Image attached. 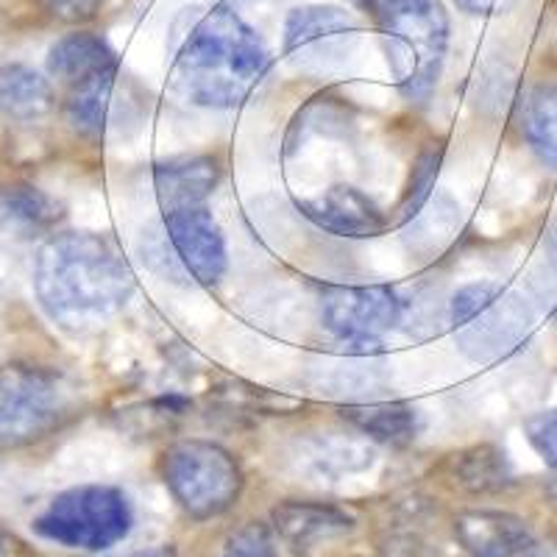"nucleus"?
Returning <instances> with one entry per match:
<instances>
[{
  "instance_id": "f704fd0d",
  "label": "nucleus",
  "mask_w": 557,
  "mask_h": 557,
  "mask_svg": "<svg viewBox=\"0 0 557 557\" xmlns=\"http://www.w3.org/2000/svg\"><path fill=\"white\" fill-rule=\"evenodd\" d=\"M0 557H3V544H0Z\"/></svg>"
},
{
  "instance_id": "473e14b6",
  "label": "nucleus",
  "mask_w": 557,
  "mask_h": 557,
  "mask_svg": "<svg viewBox=\"0 0 557 557\" xmlns=\"http://www.w3.org/2000/svg\"><path fill=\"white\" fill-rule=\"evenodd\" d=\"M134 557H173L171 549H151V552H143V555H134Z\"/></svg>"
},
{
  "instance_id": "f8f14e48",
  "label": "nucleus",
  "mask_w": 557,
  "mask_h": 557,
  "mask_svg": "<svg viewBox=\"0 0 557 557\" xmlns=\"http://www.w3.org/2000/svg\"><path fill=\"white\" fill-rule=\"evenodd\" d=\"M455 535L469 557H521V552L535 541L519 516L499 510H471L457 516Z\"/></svg>"
},
{
  "instance_id": "aec40b11",
  "label": "nucleus",
  "mask_w": 557,
  "mask_h": 557,
  "mask_svg": "<svg viewBox=\"0 0 557 557\" xmlns=\"http://www.w3.org/2000/svg\"><path fill=\"white\" fill-rule=\"evenodd\" d=\"M410 243L412 251L418 253H432L444 251L455 235L460 232V207L451 201L449 196H437L435 198V207H432V198L421 207L416 218H410Z\"/></svg>"
},
{
  "instance_id": "dca6fc26",
  "label": "nucleus",
  "mask_w": 557,
  "mask_h": 557,
  "mask_svg": "<svg viewBox=\"0 0 557 557\" xmlns=\"http://www.w3.org/2000/svg\"><path fill=\"white\" fill-rule=\"evenodd\" d=\"M121 67L117 64V53L112 51V45L92 32H73L64 34L62 39L51 45L48 51V73L64 87L84 82L89 76H98L103 70Z\"/></svg>"
},
{
  "instance_id": "c85d7f7f",
  "label": "nucleus",
  "mask_w": 557,
  "mask_h": 557,
  "mask_svg": "<svg viewBox=\"0 0 557 557\" xmlns=\"http://www.w3.org/2000/svg\"><path fill=\"white\" fill-rule=\"evenodd\" d=\"M539 298H544V307L549 305V312L557 318V268L549 265V273H544L541 278Z\"/></svg>"
},
{
  "instance_id": "2eb2a0df",
  "label": "nucleus",
  "mask_w": 557,
  "mask_h": 557,
  "mask_svg": "<svg viewBox=\"0 0 557 557\" xmlns=\"http://www.w3.org/2000/svg\"><path fill=\"white\" fill-rule=\"evenodd\" d=\"M221 182V165L212 157H173L153 168V184L162 212L203 203Z\"/></svg>"
},
{
  "instance_id": "a878e982",
  "label": "nucleus",
  "mask_w": 557,
  "mask_h": 557,
  "mask_svg": "<svg viewBox=\"0 0 557 557\" xmlns=\"http://www.w3.org/2000/svg\"><path fill=\"white\" fill-rule=\"evenodd\" d=\"M527 437H530L532 449L544 457L549 469H557V407L539 412L527 421Z\"/></svg>"
},
{
  "instance_id": "72a5a7b5",
  "label": "nucleus",
  "mask_w": 557,
  "mask_h": 557,
  "mask_svg": "<svg viewBox=\"0 0 557 557\" xmlns=\"http://www.w3.org/2000/svg\"><path fill=\"white\" fill-rule=\"evenodd\" d=\"M549 496L557 502V469H555V480H552V485H549Z\"/></svg>"
},
{
  "instance_id": "20e7f679",
  "label": "nucleus",
  "mask_w": 557,
  "mask_h": 557,
  "mask_svg": "<svg viewBox=\"0 0 557 557\" xmlns=\"http://www.w3.org/2000/svg\"><path fill=\"white\" fill-rule=\"evenodd\" d=\"M73 412V387L53 368L7 362L0 368V449L32 446Z\"/></svg>"
},
{
  "instance_id": "6e6552de",
  "label": "nucleus",
  "mask_w": 557,
  "mask_h": 557,
  "mask_svg": "<svg viewBox=\"0 0 557 557\" xmlns=\"http://www.w3.org/2000/svg\"><path fill=\"white\" fill-rule=\"evenodd\" d=\"M532 332L530 301L519 293L502 290L494 305L476 312L471 321L457 326V348L474 362H496L524 346Z\"/></svg>"
},
{
  "instance_id": "f257e3e1",
  "label": "nucleus",
  "mask_w": 557,
  "mask_h": 557,
  "mask_svg": "<svg viewBox=\"0 0 557 557\" xmlns=\"http://www.w3.org/2000/svg\"><path fill=\"white\" fill-rule=\"evenodd\" d=\"M32 276L45 315L70 332L96 330L117 315L137 285L121 248L92 232L48 237L34 257Z\"/></svg>"
},
{
  "instance_id": "f03ea898",
  "label": "nucleus",
  "mask_w": 557,
  "mask_h": 557,
  "mask_svg": "<svg viewBox=\"0 0 557 557\" xmlns=\"http://www.w3.org/2000/svg\"><path fill=\"white\" fill-rule=\"evenodd\" d=\"M268 48L246 20L226 7L203 14L176 53L173 84L196 107H240L268 73Z\"/></svg>"
},
{
  "instance_id": "a211bd4d",
  "label": "nucleus",
  "mask_w": 557,
  "mask_h": 557,
  "mask_svg": "<svg viewBox=\"0 0 557 557\" xmlns=\"http://www.w3.org/2000/svg\"><path fill=\"white\" fill-rule=\"evenodd\" d=\"M121 67L103 70L98 76H89L84 82L67 87L64 98V121L82 137H101L107 132L109 109H112V89L117 82Z\"/></svg>"
},
{
  "instance_id": "c756f323",
  "label": "nucleus",
  "mask_w": 557,
  "mask_h": 557,
  "mask_svg": "<svg viewBox=\"0 0 557 557\" xmlns=\"http://www.w3.org/2000/svg\"><path fill=\"white\" fill-rule=\"evenodd\" d=\"M521 557H557V544H552V541H546V544L532 541V544L521 552Z\"/></svg>"
},
{
  "instance_id": "7ed1b4c3",
  "label": "nucleus",
  "mask_w": 557,
  "mask_h": 557,
  "mask_svg": "<svg viewBox=\"0 0 557 557\" xmlns=\"http://www.w3.org/2000/svg\"><path fill=\"white\" fill-rule=\"evenodd\" d=\"M376 20L396 87L410 101H424L435 89L449 51V14L444 3L387 0Z\"/></svg>"
},
{
  "instance_id": "1a4fd4ad",
  "label": "nucleus",
  "mask_w": 557,
  "mask_h": 557,
  "mask_svg": "<svg viewBox=\"0 0 557 557\" xmlns=\"http://www.w3.org/2000/svg\"><path fill=\"white\" fill-rule=\"evenodd\" d=\"M357 34L360 28L346 9L326 3L298 7L285 20V53L307 67H326L346 57Z\"/></svg>"
},
{
  "instance_id": "4be33fe9",
  "label": "nucleus",
  "mask_w": 557,
  "mask_h": 557,
  "mask_svg": "<svg viewBox=\"0 0 557 557\" xmlns=\"http://www.w3.org/2000/svg\"><path fill=\"white\" fill-rule=\"evenodd\" d=\"M455 476L462 487H469L474 494H485V491H496L510 482V466L505 460V451H499L496 446H474V449L457 455Z\"/></svg>"
},
{
  "instance_id": "7c9ffc66",
  "label": "nucleus",
  "mask_w": 557,
  "mask_h": 557,
  "mask_svg": "<svg viewBox=\"0 0 557 557\" xmlns=\"http://www.w3.org/2000/svg\"><path fill=\"white\" fill-rule=\"evenodd\" d=\"M546 253H549V265L557 268V223L549 228V235H546Z\"/></svg>"
},
{
  "instance_id": "5701e85b",
  "label": "nucleus",
  "mask_w": 557,
  "mask_h": 557,
  "mask_svg": "<svg viewBox=\"0 0 557 557\" xmlns=\"http://www.w3.org/2000/svg\"><path fill=\"white\" fill-rule=\"evenodd\" d=\"M441 159H444V151H441V148H430V151H424L416 159L410 184H407L405 201H401V215H405V221L416 218L418 212H421V207L432 198V187H435L437 171H441Z\"/></svg>"
},
{
  "instance_id": "4468645a",
  "label": "nucleus",
  "mask_w": 557,
  "mask_h": 557,
  "mask_svg": "<svg viewBox=\"0 0 557 557\" xmlns=\"http://www.w3.org/2000/svg\"><path fill=\"white\" fill-rule=\"evenodd\" d=\"M271 519L278 539L296 552L312 549L355 527V519L346 510L335 505H321V502H282L273 507Z\"/></svg>"
},
{
  "instance_id": "b1692460",
  "label": "nucleus",
  "mask_w": 557,
  "mask_h": 557,
  "mask_svg": "<svg viewBox=\"0 0 557 557\" xmlns=\"http://www.w3.org/2000/svg\"><path fill=\"white\" fill-rule=\"evenodd\" d=\"M221 557H278L271 527L260 524V521L243 524L240 530L228 535Z\"/></svg>"
},
{
  "instance_id": "393cba45",
  "label": "nucleus",
  "mask_w": 557,
  "mask_h": 557,
  "mask_svg": "<svg viewBox=\"0 0 557 557\" xmlns=\"http://www.w3.org/2000/svg\"><path fill=\"white\" fill-rule=\"evenodd\" d=\"M499 296H502V287L496 285V282H474V285L460 287L449 305L451 330H457V326H462L466 321H471L476 312L485 310L487 305H494Z\"/></svg>"
},
{
  "instance_id": "39448f33",
  "label": "nucleus",
  "mask_w": 557,
  "mask_h": 557,
  "mask_svg": "<svg viewBox=\"0 0 557 557\" xmlns=\"http://www.w3.org/2000/svg\"><path fill=\"white\" fill-rule=\"evenodd\" d=\"M32 530L67 549L103 552L128 535L132 507L126 494L112 485H76L53 496Z\"/></svg>"
},
{
  "instance_id": "0eeeda50",
  "label": "nucleus",
  "mask_w": 557,
  "mask_h": 557,
  "mask_svg": "<svg viewBox=\"0 0 557 557\" xmlns=\"http://www.w3.org/2000/svg\"><path fill=\"white\" fill-rule=\"evenodd\" d=\"M321 321L346 346L376 348L405 321V298L391 285L330 287L321 298Z\"/></svg>"
},
{
  "instance_id": "cd10ccee",
  "label": "nucleus",
  "mask_w": 557,
  "mask_h": 557,
  "mask_svg": "<svg viewBox=\"0 0 557 557\" xmlns=\"http://www.w3.org/2000/svg\"><path fill=\"white\" fill-rule=\"evenodd\" d=\"M460 12L474 14V17H491V14L510 12L516 7V0H451Z\"/></svg>"
},
{
  "instance_id": "ddd939ff",
  "label": "nucleus",
  "mask_w": 557,
  "mask_h": 557,
  "mask_svg": "<svg viewBox=\"0 0 557 557\" xmlns=\"http://www.w3.org/2000/svg\"><path fill=\"white\" fill-rule=\"evenodd\" d=\"M64 221V207L53 196L26 182L0 184V232L17 240L51 235Z\"/></svg>"
},
{
  "instance_id": "9b49d317",
  "label": "nucleus",
  "mask_w": 557,
  "mask_h": 557,
  "mask_svg": "<svg viewBox=\"0 0 557 557\" xmlns=\"http://www.w3.org/2000/svg\"><path fill=\"white\" fill-rule=\"evenodd\" d=\"M301 215L315 223L321 232H330L335 237L348 240H368L387 232V218L374 198H368L351 184H335L321 196L298 201Z\"/></svg>"
},
{
  "instance_id": "412c9836",
  "label": "nucleus",
  "mask_w": 557,
  "mask_h": 557,
  "mask_svg": "<svg viewBox=\"0 0 557 557\" xmlns=\"http://www.w3.org/2000/svg\"><path fill=\"white\" fill-rule=\"evenodd\" d=\"M524 134L541 162L557 168V82L541 84L524 109Z\"/></svg>"
},
{
  "instance_id": "423d86ee",
  "label": "nucleus",
  "mask_w": 557,
  "mask_h": 557,
  "mask_svg": "<svg viewBox=\"0 0 557 557\" xmlns=\"http://www.w3.org/2000/svg\"><path fill=\"white\" fill-rule=\"evenodd\" d=\"M162 480L173 499L193 519H215L237 505L243 494L240 462L212 441H178L162 455Z\"/></svg>"
},
{
  "instance_id": "9d476101",
  "label": "nucleus",
  "mask_w": 557,
  "mask_h": 557,
  "mask_svg": "<svg viewBox=\"0 0 557 557\" xmlns=\"http://www.w3.org/2000/svg\"><path fill=\"white\" fill-rule=\"evenodd\" d=\"M165 232L176 260L198 285H218L226 273V237L207 203H190L165 212Z\"/></svg>"
},
{
  "instance_id": "2f4dec72",
  "label": "nucleus",
  "mask_w": 557,
  "mask_h": 557,
  "mask_svg": "<svg viewBox=\"0 0 557 557\" xmlns=\"http://www.w3.org/2000/svg\"><path fill=\"white\" fill-rule=\"evenodd\" d=\"M357 9H362V12H371V14H380L382 7H385L387 0H351Z\"/></svg>"
},
{
  "instance_id": "f3484780",
  "label": "nucleus",
  "mask_w": 557,
  "mask_h": 557,
  "mask_svg": "<svg viewBox=\"0 0 557 557\" xmlns=\"http://www.w3.org/2000/svg\"><path fill=\"white\" fill-rule=\"evenodd\" d=\"M51 82L28 64H3L0 67V114L17 123H37L53 112Z\"/></svg>"
},
{
  "instance_id": "bb28decb",
  "label": "nucleus",
  "mask_w": 557,
  "mask_h": 557,
  "mask_svg": "<svg viewBox=\"0 0 557 557\" xmlns=\"http://www.w3.org/2000/svg\"><path fill=\"white\" fill-rule=\"evenodd\" d=\"M39 3L45 12L62 23H87L103 7V0H39Z\"/></svg>"
},
{
  "instance_id": "6ab92c4d",
  "label": "nucleus",
  "mask_w": 557,
  "mask_h": 557,
  "mask_svg": "<svg viewBox=\"0 0 557 557\" xmlns=\"http://www.w3.org/2000/svg\"><path fill=\"white\" fill-rule=\"evenodd\" d=\"M343 418L368 437H374L380 444L405 446L418 435V412L416 407L405 401H382V405H362L346 407Z\"/></svg>"
}]
</instances>
